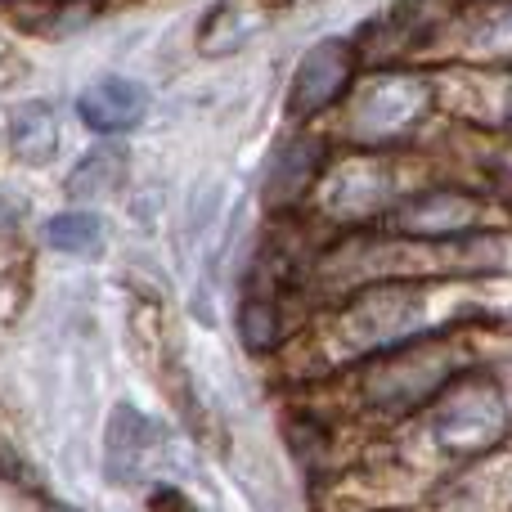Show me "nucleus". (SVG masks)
I'll use <instances>...</instances> for the list:
<instances>
[{
  "instance_id": "f257e3e1",
  "label": "nucleus",
  "mask_w": 512,
  "mask_h": 512,
  "mask_svg": "<svg viewBox=\"0 0 512 512\" xmlns=\"http://www.w3.org/2000/svg\"><path fill=\"white\" fill-rule=\"evenodd\" d=\"M436 315V301L414 283H382V288L355 297L342 315L328 324L324 346L333 360H364L378 351H396L409 337L427 328Z\"/></svg>"
},
{
  "instance_id": "f03ea898",
  "label": "nucleus",
  "mask_w": 512,
  "mask_h": 512,
  "mask_svg": "<svg viewBox=\"0 0 512 512\" xmlns=\"http://www.w3.org/2000/svg\"><path fill=\"white\" fill-rule=\"evenodd\" d=\"M432 432L441 441V450L450 454H481L495 441H504L508 432V409L504 396L495 391V382L486 378H468L463 387H454L441 400L432 418Z\"/></svg>"
},
{
  "instance_id": "7ed1b4c3",
  "label": "nucleus",
  "mask_w": 512,
  "mask_h": 512,
  "mask_svg": "<svg viewBox=\"0 0 512 512\" xmlns=\"http://www.w3.org/2000/svg\"><path fill=\"white\" fill-rule=\"evenodd\" d=\"M454 369H459V355H454L450 342H432L427 351H400L396 346V355L382 360L378 369L364 378V400H369L373 409L400 414V409L423 405Z\"/></svg>"
},
{
  "instance_id": "20e7f679",
  "label": "nucleus",
  "mask_w": 512,
  "mask_h": 512,
  "mask_svg": "<svg viewBox=\"0 0 512 512\" xmlns=\"http://www.w3.org/2000/svg\"><path fill=\"white\" fill-rule=\"evenodd\" d=\"M432 90L423 77H378L360 90L351 113V131L360 140H396L423 122Z\"/></svg>"
},
{
  "instance_id": "39448f33",
  "label": "nucleus",
  "mask_w": 512,
  "mask_h": 512,
  "mask_svg": "<svg viewBox=\"0 0 512 512\" xmlns=\"http://www.w3.org/2000/svg\"><path fill=\"white\" fill-rule=\"evenodd\" d=\"M351 81V50L342 41H324L301 59L297 77H292V117H315L319 108H328Z\"/></svg>"
},
{
  "instance_id": "423d86ee",
  "label": "nucleus",
  "mask_w": 512,
  "mask_h": 512,
  "mask_svg": "<svg viewBox=\"0 0 512 512\" xmlns=\"http://www.w3.org/2000/svg\"><path fill=\"white\" fill-rule=\"evenodd\" d=\"M387 203H391V176L382 162L369 158L342 162L324 185V207L333 216H342V221H364V216L382 212Z\"/></svg>"
},
{
  "instance_id": "0eeeda50",
  "label": "nucleus",
  "mask_w": 512,
  "mask_h": 512,
  "mask_svg": "<svg viewBox=\"0 0 512 512\" xmlns=\"http://www.w3.org/2000/svg\"><path fill=\"white\" fill-rule=\"evenodd\" d=\"M486 221V207L472 194H427L396 212V230L414 239H441V234H472Z\"/></svg>"
},
{
  "instance_id": "6e6552de",
  "label": "nucleus",
  "mask_w": 512,
  "mask_h": 512,
  "mask_svg": "<svg viewBox=\"0 0 512 512\" xmlns=\"http://www.w3.org/2000/svg\"><path fill=\"white\" fill-rule=\"evenodd\" d=\"M144 108H149V95L131 77H99L77 99V113L90 131H131L144 117Z\"/></svg>"
},
{
  "instance_id": "1a4fd4ad",
  "label": "nucleus",
  "mask_w": 512,
  "mask_h": 512,
  "mask_svg": "<svg viewBox=\"0 0 512 512\" xmlns=\"http://www.w3.org/2000/svg\"><path fill=\"white\" fill-rule=\"evenodd\" d=\"M153 454H158V427L140 409L122 405L113 414V427H108V477L126 486V481L140 477L144 463H153Z\"/></svg>"
},
{
  "instance_id": "9d476101",
  "label": "nucleus",
  "mask_w": 512,
  "mask_h": 512,
  "mask_svg": "<svg viewBox=\"0 0 512 512\" xmlns=\"http://www.w3.org/2000/svg\"><path fill=\"white\" fill-rule=\"evenodd\" d=\"M54 144H59L54 108L45 104V99L18 104L14 117H9V149H14V158L27 162V167H41V162H50Z\"/></svg>"
},
{
  "instance_id": "9b49d317",
  "label": "nucleus",
  "mask_w": 512,
  "mask_h": 512,
  "mask_svg": "<svg viewBox=\"0 0 512 512\" xmlns=\"http://www.w3.org/2000/svg\"><path fill=\"white\" fill-rule=\"evenodd\" d=\"M315 171H319V144L315 140L283 144L270 162V176H265V194H270V203H279V207L297 203V198L310 189Z\"/></svg>"
},
{
  "instance_id": "f8f14e48",
  "label": "nucleus",
  "mask_w": 512,
  "mask_h": 512,
  "mask_svg": "<svg viewBox=\"0 0 512 512\" xmlns=\"http://www.w3.org/2000/svg\"><path fill=\"white\" fill-rule=\"evenodd\" d=\"M454 45H463V54H477V59H512V5L472 14L463 32L454 27Z\"/></svg>"
},
{
  "instance_id": "ddd939ff",
  "label": "nucleus",
  "mask_w": 512,
  "mask_h": 512,
  "mask_svg": "<svg viewBox=\"0 0 512 512\" xmlns=\"http://www.w3.org/2000/svg\"><path fill=\"white\" fill-rule=\"evenodd\" d=\"M41 239L54 252H72V256H95L104 248V221L95 212H59L45 221Z\"/></svg>"
},
{
  "instance_id": "4468645a",
  "label": "nucleus",
  "mask_w": 512,
  "mask_h": 512,
  "mask_svg": "<svg viewBox=\"0 0 512 512\" xmlns=\"http://www.w3.org/2000/svg\"><path fill=\"white\" fill-rule=\"evenodd\" d=\"M117 176H122V162H117V153L99 149V153H90V158L81 162L77 171H72L68 194L72 198H99V194H108V189L117 185Z\"/></svg>"
},
{
  "instance_id": "2eb2a0df",
  "label": "nucleus",
  "mask_w": 512,
  "mask_h": 512,
  "mask_svg": "<svg viewBox=\"0 0 512 512\" xmlns=\"http://www.w3.org/2000/svg\"><path fill=\"white\" fill-rule=\"evenodd\" d=\"M239 328H243V342L252 351H265V346L279 342V315H274L270 301H248L239 315Z\"/></svg>"
},
{
  "instance_id": "dca6fc26",
  "label": "nucleus",
  "mask_w": 512,
  "mask_h": 512,
  "mask_svg": "<svg viewBox=\"0 0 512 512\" xmlns=\"http://www.w3.org/2000/svg\"><path fill=\"white\" fill-rule=\"evenodd\" d=\"M18 72H23V63H18V59H14V54H9V50H5V45H0V86H5V81H9V77H18Z\"/></svg>"
},
{
  "instance_id": "f3484780",
  "label": "nucleus",
  "mask_w": 512,
  "mask_h": 512,
  "mask_svg": "<svg viewBox=\"0 0 512 512\" xmlns=\"http://www.w3.org/2000/svg\"><path fill=\"white\" fill-rule=\"evenodd\" d=\"M14 221H18V207H9L5 198H0V234L14 230Z\"/></svg>"
},
{
  "instance_id": "a211bd4d",
  "label": "nucleus",
  "mask_w": 512,
  "mask_h": 512,
  "mask_svg": "<svg viewBox=\"0 0 512 512\" xmlns=\"http://www.w3.org/2000/svg\"><path fill=\"white\" fill-rule=\"evenodd\" d=\"M508 113H512V104H508Z\"/></svg>"
}]
</instances>
